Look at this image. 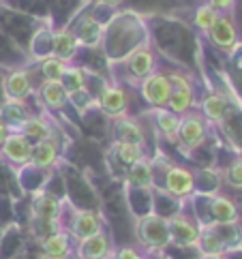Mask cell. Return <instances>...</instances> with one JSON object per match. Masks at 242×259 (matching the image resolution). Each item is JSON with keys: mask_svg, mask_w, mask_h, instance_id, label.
<instances>
[{"mask_svg": "<svg viewBox=\"0 0 242 259\" xmlns=\"http://www.w3.org/2000/svg\"><path fill=\"white\" fill-rule=\"evenodd\" d=\"M208 34H210V41L221 50H231L236 45V39H238L236 24L229 15H219Z\"/></svg>", "mask_w": 242, "mask_h": 259, "instance_id": "cell-12", "label": "cell"}, {"mask_svg": "<svg viewBox=\"0 0 242 259\" xmlns=\"http://www.w3.org/2000/svg\"><path fill=\"white\" fill-rule=\"evenodd\" d=\"M154 122H156V128L165 135V140L178 142V126H180L178 114H174L167 107H154Z\"/></svg>", "mask_w": 242, "mask_h": 259, "instance_id": "cell-20", "label": "cell"}, {"mask_svg": "<svg viewBox=\"0 0 242 259\" xmlns=\"http://www.w3.org/2000/svg\"><path fill=\"white\" fill-rule=\"evenodd\" d=\"M56 159H58V144H56L54 137H50V140H43L39 144H34L32 156H30V161H32L34 167L48 169V167H52V165L56 163Z\"/></svg>", "mask_w": 242, "mask_h": 259, "instance_id": "cell-21", "label": "cell"}, {"mask_svg": "<svg viewBox=\"0 0 242 259\" xmlns=\"http://www.w3.org/2000/svg\"><path fill=\"white\" fill-rule=\"evenodd\" d=\"M41 248L48 259H69L71 255H75L71 246V236L67 229H58L52 236L41 240Z\"/></svg>", "mask_w": 242, "mask_h": 259, "instance_id": "cell-11", "label": "cell"}, {"mask_svg": "<svg viewBox=\"0 0 242 259\" xmlns=\"http://www.w3.org/2000/svg\"><path fill=\"white\" fill-rule=\"evenodd\" d=\"M62 86L67 88V92L71 95V92H77V90H84V71L77 69V67H67V71H64V75H62Z\"/></svg>", "mask_w": 242, "mask_h": 259, "instance_id": "cell-29", "label": "cell"}, {"mask_svg": "<svg viewBox=\"0 0 242 259\" xmlns=\"http://www.w3.org/2000/svg\"><path fill=\"white\" fill-rule=\"evenodd\" d=\"M135 238H137V242L150 253L165 251V248L172 244L167 219L156 214V212L144 214L142 219H137V223H135Z\"/></svg>", "mask_w": 242, "mask_h": 259, "instance_id": "cell-1", "label": "cell"}, {"mask_svg": "<svg viewBox=\"0 0 242 259\" xmlns=\"http://www.w3.org/2000/svg\"><path fill=\"white\" fill-rule=\"evenodd\" d=\"M64 71H67V62L56 56H50L41 62V73L45 79H62Z\"/></svg>", "mask_w": 242, "mask_h": 259, "instance_id": "cell-28", "label": "cell"}, {"mask_svg": "<svg viewBox=\"0 0 242 259\" xmlns=\"http://www.w3.org/2000/svg\"><path fill=\"white\" fill-rule=\"evenodd\" d=\"M77 52V39L75 34L69 32V30H62V32H56L54 34V41H52V56L60 58L67 62L69 58L75 56Z\"/></svg>", "mask_w": 242, "mask_h": 259, "instance_id": "cell-23", "label": "cell"}, {"mask_svg": "<svg viewBox=\"0 0 242 259\" xmlns=\"http://www.w3.org/2000/svg\"><path fill=\"white\" fill-rule=\"evenodd\" d=\"M204 140H206V118L201 114H189L180 118L178 144L184 152L195 150L197 146L204 144Z\"/></svg>", "mask_w": 242, "mask_h": 259, "instance_id": "cell-3", "label": "cell"}, {"mask_svg": "<svg viewBox=\"0 0 242 259\" xmlns=\"http://www.w3.org/2000/svg\"><path fill=\"white\" fill-rule=\"evenodd\" d=\"M0 148H3V154H5L11 163H15V165H24V163L30 161L34 144L28 140V137H24L20 131H15V133H9L7 142L0 146Z\"/></svg>", "mask_w": 242, "mask_h": 259, "instance_id": "cell-10", "label": "cell"}, {"mask_svg": "<svg viewBox=\"0 0 242 259\" xmlns=\"http://www.w3.org/2000/svg\"><path fill=\"white\" fill-rule=\"evenodd\" d=\"M197 251L201 255H225L227 246L221 240L215 223H199V242Z\"/></svg>", "mask_w": 242, "mask_h": 259, "instance_id": "cell-14", "label": "cell"}, {"mask_svg": "<svg viewBox=\"0 0 242 259\" xmlns=\"http://www.w3.org/2000/svg\"><path fill=\"white\" fill-rule=\"evenodd\" d=\"M127 64H129V69H131V73L135 77H139V79H144V77H148L152 73V69H154V58H152V54L148 52V50H135L131 56H129V60H127Z\"/></svg>", "mask_w": 242, "mask_h": 259, "instance_id": "cell-25", "label": "cell"}, {"mask_svg": "<svg viewBox=\"0 0 242 259\" xmlns=\"http://www.w3.org/2000/svg\"><path fill=\"white\" fill-rule=\"evenodd\" d=\"M144 255L137 251L135 246H123L118 248V251H114V259H142Z\"/></svg>", "mask_w": 242, "mask_h": 259, "instance_id": "cell-33", "label": "cell"}, {"mask_svg": "<svg viewBox=\"0 0 242 259\" xmlns=\"http://www.w3.org/2000/svg\"><path fill=\"white\" fill-rule=\"evenodd\" d=\"M114 133H116V142L120 144H133V146H144V133L139 124L131 118H116L114 122Z\"/></svg>", "mask_w": 242, "mask_h": 259, "instance_id": "cell-19", "label": "cell"}, {"mask_svg": "<svg viewBox=\"0 0 242 259\" xmlns=\"http://www.w3.org/2000/svg\"><path fill=\"white\" fill-rule=\"evenodd\" d=\"M170 92H172L170 75H163V73H150L142 81V95L152 107H167Z\"/></svg>", "mask_w": 242, "mask_h": 259, "instance_id": "cell-7", "label": "cell"}, {"mask_svg": "<svg viewBox=\"0 0 242 259\" xmlns=\"http://www.w3.org/2000/svg\"><path fill=\"white\" fill-rule=\"evenodd\" d=\"M69 236L73 240H86L90 236L103 231V219H101L95 210H75L69 223Z\"/></svg>", "mask_w": 242, "mask_h": 259, "instance_id": "cell-5", "label": "cell"}, {"mask_svg": "<svg viewBox=\"0 0 242 259\" xmlns=\"http://www.w3.org/2000/svg\"><path fill=\"white\" fill-rule=\"evenodd\" d=\"M219 15H229L231 11H234V7H236V0H210L208 3Z\"/></svg>", "mask_w": 242, "mask_h": 259, "instance_id": "cell-32", "label": "cell"}, {"mask_svg": "<svg viewBox=\"0 0 242 259\" xmlns=\"http://www.w3.org/2000/svg\"><path fill=\"white\" fill-rule=\"evenodd\" d=\"M170 84H172V92H170V101H167V109H172L174 114L189 112L193 105L191 81L184 75H180V73H174V75H170Z\"/></svg>", "mask_w": 242, "mask_h": 259, "instance_id": "cell-8", "label": "cell"}, {"mask_svg": "<svg viewBox=\"0 0 242 259\" xmlns=\"http://www.w3.org/2000/svg\"><path fill=\"white\" fill-rule=\"evenodd\" d=\"M201 259H227L225 255H199Z\"/></svg>", "mask_w": 242, "mask_h": 259, "instance_id": "cell-35", "label": "cell"}, {"mask_svg": "<svg viewBox=\"0 0 242 259\" xmlns=\"http://www.w3.org/2000/svg\"><path fill=\"white\" fill-rule=\"evenodd\" d=\"M127 182L133 184V187H139V189L152 187L154 184V165L142 156V159L135 161L133 165H129Z\"/></svg>", "mask_w": 242, "mask_h": 259, "instance_id": "cell-17", "label": "cell"}, {"mask_svg": "<svg viewBox=\"0 0 242 259\" xmlns=\"http://www.w3.org/2000/svg\"><path fill=\"white\" fill-rule=\"evenodd\" d=\"M32 90L30 75L26 71H15L5 81V97L7 101H24Z\"/></svg>", "mask_w": 242, "mask_h": 259, "instance_id": "cell-15", "label": "cell"}, {"mask_svg": "<svg viewBox=\"0 0 242 259\" xmlns=\"http://www.w3.org/2000/svg\"><path fill=\"white\" fill-rule=\"evenodd\" d=\"M101 3H105V5H109V7H116V5L123 3V0H101Z\"/></svg>", "mask_w": 242, "mask_h": 259, "instance_id": "cell-36", "label": "cell"}, {"mask_svg": "<svg viewBox=\"0 0 242 259\" xmlns=\"http://www.w3.org/2000/svg\"><path fill=\"white\" fill-rule=\"evenodd\" d=\"M197 259H201V257H197Z\"/></svg>", "mask_w": 242, "mask_h": 259, "instance_id": "cell-39", "label": "cell"}, {"mask_svg": "<svg viewBox=\"0 0 242 259\" xmlns=\"http://www.w3.org/2000/svg\"><path fill=\"white\" fill-rule=\"evenodd\" d=\"M99 105L109 118H123L127 114V95L120 88H105Z\"/></svg>", "mask_w": 242, "mask_h": 259, "instance_id": "cell-18", "label": "cell"}, {"mask_svg": "<svg viewBox=\"0 0 242 259\" xmlns=\"http://www.w3.org/2000/svg\"><path fill=\"white\" fill-rule=\"evenodd\" d=\"M7 137H9V126H7V122L0 120V146L7 142Z\"/></svg>", "mask_w": 242, "mask_h": 259, "instance_id": "cell-34", "label": "cell"}, {"mask_svg": "<svg viewBox=\"0 0 242 259\" xmlns=\"http://www.w3.org/2000/svg\"><path fill=\"white\" fill-rule=\"evenodd\" d=\"M167 225H170V238L172 244L182 246V248H197L199 242V223L195 219H191L184 212H178L172 219H167Z\"/></svg>", "mask_w": 242, "mask_h": 259, "instance_id": "cell-2", "label": "cell"}, {"mask_svg": "<svg viewBox=\"0 0 242 259\" xmlns=\"http://www.w3.org/2000/svg\"><path fill=\"white\" fill-rule=\"evenodd\" d=\"M142 259H152V257H142Z\"/></svg>", "mask_w": 242, "mask_h": 259, "instance_id": "cell-37", "label": "cell"}, {"mask_svg": "<svg viewBox=\"0 0 242 259\" xmlns=\"http://www.w3.org/2000/svg\"><path fill=\"white\" fill-rule=\"evenodd\" d=\"M116 156H118V161H123V163H127V165H133L135 161L142 159L144 152H142V146L116 142Z\"/></svg>", "mask_w": 242, "mask_h": 259, "instance_id": "cell-30", "label": "cell"}, {"mask_svg": "<svg viewBox=\"0 0 242 259\" xmlns=\"http://www.w3.org/2000/svg\"><path fill=\"white\" fill-rule=\"evenodd\" d=\"M114 242L103 231L90 236L86 240H79L75 246V257L79 259H114Z\"/></svg>", "mask_w": 242, "mask_h": 259, "instance_id": "cell-4", "label": "cell"}, {"mask_svg": "<svg viewBox=\"0 0 242 259\" xmlns=\"http://www.w3.org/2000/svg\"><path fill=\"white\" fill-rule=\"evenodd\" d=\"M225 180L229 182V187L242 189V159H236L225 171Z\"/></svg>", "mask_w": 242, "mask_h": 259, "instance_id": "cell-31", "label": "cell"}, {"mask_svg": "<svg viewBox=\"0 0 242 259\" xmlns=\"http://www.w3.org/2000/svg\"><path fill=\"white\" fill-rule=\"evenodd\" d=\"M201 109H204V118L212 120V122H219L223 120L227 112V101L223 99L221 95H208L206 99L201 101Z\"/></svg>", "mask_w": 242, "mask_h": 259, "instance_id": "cell-26", "label": "cell"}, {"mask_svg": "<svg viewBox=\"0 0 242 259\" xmlns=\"http://www.w3.org/2000/svg\"><path fill=\"white\" fill-rule=\"evenodd\" d=\"M73 259H79V257H73Z\"/></svg>", "mask_w": 242, "mask_h": 259, "instance_id": "cell-38", "label": "cell"}, {"mask_svg": "<svg viewBox=\"0 0 242 259\" xmlns=\"http://www.w3.org/2000/svg\"><path fill=\"white\" fill-rule=\"evenodd\" d=\"M17 131H20L24 137H28L32 144H39L43 140H50V137H54L52 126L48 124V120H43L39 116H30L20 128H17Z\"/></svg>", "mask_w": 242, "mask_h": 259, "instance_id": "cell-22", "label": "cell"}, {"mask_svg": "<svg viewBox=\"0 0 242 259\" xmlns=\"http://www.w3.org/2000/svg\"><path fill=\"white\" fill-rule=\"evenodd\" d=\"M39 92H41L43 103L50 109H62L69 101V92L62 86L60 79H45L39 88Z\"/></svg>", "mask_w": 242, "mask_h": 259, "instance_id": "cell-16", "label": "cell"}, {"mask_svg": "<svg viewBox=\"0 0 242 259\" xmlns=\"http://www.w3.org/2000/svg\"><path fill=\"white\" fill-rule=\"evenodd\" d=\"M28 118L30 116H28L24 101H7L3 105V109H0V120L7 122L9 128H20Z\"/></svg>", "mask_w": 242, "mask_h": 259, "instance_id": "cell-24", "label": "cell"}, {"mask_svg": "<svg viewBox=\"0 0 242 259\" xmlns=\"http://www.w3.org/2000/svg\"><path fill=\"white\" fill-rule=\"evenodd\" d=\"M217 17H219V13H217L210 5H201L197 11H195L193 24L197 26L201 32H210V28H212V26H215V22H217Z\"/></svg>", "mask_w": 242, "mask_h": 259, "instance_id": "cell-27", "label": "cell"}, {"mask_svg": "<svg viewBox=\"0 0 242 259\" xmlns=\"http://www.w3.org/2000/svg\"><path fill=\"white\" fill-rule=\"evenodd\" d=\"M163 189L172 197H187L195 189V178L189 169L178 167V165H167L163 174Z\"/></svg>", "mask_w": 242, "mask_h": 259, "instance_id": "cell-6", "label": "cell"}, {"mask_svg": "<svg viewBox=\"0 0 242 259\" xmlns=\"http://www.w3.org/2000/svg\"><path fill=\"white\" fill-rule=\"evenodd\" d=\"M208 212H210V223H238V206L225 195H212L208 199Z\"/></svg>", "mask_w": 242, "mask_h": 259, "instance_id": "cell-13", "label": "cell"}, {"mask_svg": "<svg viewBox=\"0 0 242 259\" xmlns=\"http://www.w3.org/2000/svg\"><path fill=\"white\" fill-rule=\"evenodd\" d=\"M62 217V201L50 193H39L32 199V219L36 223H54L58 225Z\"/></svg>", "mask_w": 242, "mask_h": 259, "instance_id": "cell-9", "label": "cell"}]
</instances>
